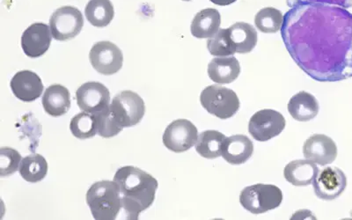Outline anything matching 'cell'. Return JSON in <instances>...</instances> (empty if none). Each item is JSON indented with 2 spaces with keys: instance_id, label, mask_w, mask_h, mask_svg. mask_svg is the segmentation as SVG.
Instances as JSON below:
<instances>
[{
  "instance_id": "obj_4",
  "label": "cell",
  "mask_w": 352,
  "mask_h": 220,
  "mask_svg": "<svg viewBox=\"0 0 352 220\" xmlns=\"http://www.w3.org/2000/svg\"><path fill=\"white\" fill-rule=\"evenodd\" d=\"M200 102L207 112L221 120L232 118L241 106L236 93L219 85L204 88L201 93Z\"/></svg>"
},
{
  "instance_id": "obj_33",
  "label": "cell",
  "mask_w": 352,
  "mask_h": 220,
  "mask_svg": "<svg viewBox=\"0 0 352 220\" xmlns=\"http://www.w3.org/2000/svg\"><path fill=\"white\" fill-rule=\"evenodd\" d=\"M182 1H191V0H182Z\"/></svg>"
},
{
  "instance_id": "obj_14",
  "label": "cell",
  "mask_w": 352,
  "mask_h": 220,
  "mask_svg": "<svg viewBox=\"0 0 352 220\" xmlns=\"http://www.w3.org/2000/svg\"><path fill=\"white\" fill-rule=\"evenodd\" d=\"M303 154L307 160L323 166L335 162L338 146L332 138L326 135L314 134L305 142Z\"/></svg>"
},
{
  "instance_id": "obj_20",
  "label": "cell",
  "mask_w": 352,
  "mask_h": 220,
  "mask_svg": "<svg viewBox=\"0 0 352 220\" xmlns=\"http://www.w3.org/2000/svg\"><path fill=\"white\" fill-rule=\"evenodd\" d=\"M288 111L298 122L313 120L319 113V102L316 97L305 91L295 94L288 102Z\"/></svg>"
},
{
  "instance_id": "obj_27",
  "label": "cell",
  "mask_w": 352,
  "mask_h": 220,
  "mask_svg": "<svg viewBox=\"0 0 352 220\" xmlns=\"http://www.w3.org/2000/svg\"><path fill=\"white\" fill-rule=\"evenodd\" d=\"M70 130L78 140L94 138L97 134L96 116L87 112L80 113L72 119Z\"/></svg>"
},
{
  "instance_id": "obj_22",
  "label": "cell",
  "mask_w": 352,
  "mask_h": 220,
  "mask_svg": "<svg viewBox=\"0 0 352 220\" xmlns=\"http://www.w3.org/2000/svg\"><path fill=\"white\" fill-rule=\"evenodd\" d=\"M236 53L247 54L252 52L257 44V32L252 25L246 22H236L228 28Z\"/></svg>"
},
{
  "instance_id": "obj_7",
  "label": "cell",
  "mask_w": 352,
  "mask_h": 220,
  "mask_svg": "<svg viewBox=\"0 0 352 220\" xmlns=\"http://www.w3.org/2000/svg\"><path fill=\"white\" fill-rule=\"evenodd\" d=\"M83 26V15L74 6H62L53 12L50 20L53 38L60 42L74 39L81 32Z\"/></svg>"
},
{
  "instance_id": "obj_9",
  "label": "cell",
  "mask_w": 352,
  "mask_h": 220,
  "mask_svg": "<svg viewBox=\"0 0 352 220\" xmlns=\"http://www.w3.org/2000/svg\"><path fill=\"white\" fill-rule=\"evenodd\" d=\"M89 60L94 70L109 76L121 70L124 55L115 43L102 41L94 44L91 49Z\"/></svg>"
},
{
  "instance_id": "obj_18",
  "label": "cell",
  "mask_w": 352,
  "mask_h": 220,
  "mask_svg": "<svg viewBox=\"0 0 352 220\" xmlns=\"http://www.w3.org/2000/svg\"><path fill=\"white\" fill-rule=\"evenodd\" d=\"M42 104L47 114L53 118L64 116L71 108L70 92L62 85H52L43 94Z\"/></svg>"
},
{
  "instance_id": "obj_6",
  "label": "cell",
  "mask_w": 352,
  "mask_h": 220,
  "mask_svg": "<svg viewBox=\"0 0 352 220\" xmlns=\"http://www.w3.org/2000/svg\"><path fill=\"white\" fill-rule=\"evenodd\" d=\"M113 118L122 128L140 124L146 113L144 100L132 91H122L116 94L110 104Z\"/></svg>"
},
{
  "instance_id": "obj_1",
  "label": "cell",
  "mask_w": 352,
  "mask_h": 220,
  "mask_svg": "<svg viewBox=\"0 0 352 220\" xmlns=\"http://www.w3.org/2000/svg\"><path fill=\"white\" fill-rule=\"evenodd\" d=\"M282 39L292 58L313 80L352 77V14L341 6L302 3L284 16Z\"/></svg>"
},
{
  "instance_id": "obj_10",
  "label": "cell",
  "mask_w": 352,
  "mask_h": 220,
  "mask_svg": "<svg viewBox=\"0 0 352 220\" xmlns=\"http://www.w3.org/2000/svg\"><path fill=\"white\" fill-rule=\"evenodd\" d=\"M197 138L198 131L192 122L186 119H178L166 127L162 140L166 148L181 153L195 146Z\"/></svg>"
},
{
  "instance_id": "obj_26",
  "label": "cell",
  "mask_w": 352,
  "mask_h": 220,
  "mask_svg": "<svg viewBox=\"0 0 352 220\" xmlns=\"http://www.w3.org/2000/svg\"><path fill=\"white\" fill-rule=\"evenodd\" d=\"M284 16L281 11L274 8L261 9L254 17L257 30L262 33L274 34L281 30Z\"/></svg>"
},
{
  "instance_id": "obj_32",
  "label": "cell",
  "mask_w": 352,
  "mask_h": 220,
  "mask_svg": "<svg viewBox=\"0 0 352 220\" xmlns=\"http://www.w3.org/2000/svg\"><path fill=\"white\" fill-rule=\"evenodd\" d=\"M210 1L217 6H226L234 4V3L236 2L237 0H210Z\"/></svg>"
},
{
  "instance_id": "obj_13",
  "label": "cell",
  "mask_w": 352,
  "mask_h": 220,
  "mask_svg": "<svg viewBox=\"0 0 352 220\" xmlns=\"http://www.w3.org/2000/svg\"><path fill=\"white\" fill-rule=\"evenodd\" d=\"M52 37V30L48 25L41 22L34 23L22 34V50L28 58H40L50 49Z\"/></svg>"
},
{
  "instance_id": "obj_29",
  "label": "cell",
  "mask_w": 352,
  "mask_h": 220,
  "mask_svg": "<svg viewBox=\"0 0 352 220\" xmlns=\"http://www.w3.org/2000/svg\"><path fill=\"white\" fill-rule=\"evenodd\" d=\"M21 155L18 151L11 147H2L0 149V175L8 177L20 168Z\"/></svg>"
},
{
  "instance_id": "obj_16",
  "label": "cell",
  "mask_w": 352,
  "mask_h": 220,
  "mask_svg": "<svg viewBox=\"0 0 352 220\" xmlns=\"http://www.w3.org/2000/svg\"><path fill=\"white\" fill-rule=\"evenodd\" d=\"M254 144L245 135L238 134L226 138L222 146V157L232 165H241L251 158Z\"/></svg>"
},
{
  "instance_id": "obj_3",
  "label": "cell",
  "mask_w": 352,
  "mask_h": 220,
  "mask_svg": "<svg viewBox=\"0 0 352 220\" xmlns=\"http://www.w3.org/2000/svg\"><path fill=\"white\" fill-rule=\"evenodd\" d=\"M87 203L96 220H114L122 208L118 188L111 181L94 182L87 190Z\"/></svg>"
},
{
  "instance_id": "obj_19",
  "label": "cell",
  "mask_w": 352,
  "mask_h": 220,
  "mask_svg": "<svg viewBox=\"0 0 352 220\" xmlns=\"http://www.w3.org/2000/svg\"><path fill=\"white\" fill-rule=\"evenodd\" d=\"M319 171L318 166L311 160H298L286 165L284 176L294 186L304 187L313 184Z\"/></svg>"
},
{
  "instance_id": "obj_5",
  "label": "cell",
  "mask_w": 352,
  "mask_h": 220,
  "mask_svg": "<svg viewBox=\"0 0 352 220\" xmlns=\"http://www.w3.org/2000/svg\"><path fill=\"white\" fill-rule=\"evenodd\" d=\"M283 193L272 184H257L241 190L240 203L245 210L253 214H262L280 206Z\"/></svg>"
},
{
  "instance_id": "obj_23",
  "label": "cell",
  "mask_w": 352,
  "mask_h": 220,
  "mask_svg": "<svg viewBox=\"0 0 352 220\" xmlns=\"http://www.w3.org/2000/svg\"><path fill=\"white\" fill-rule=\"evenodd\" d=\"M85 14L94 27L105 28L114 19V6L110 0H90L85 8Z\"/></svg>"
},
{
  "instance_id": "obj_15",
  "label": "cell",
  "mask_w": 352,
  "mask_h": 220,
  "mask_svg": "<svg viewBox=\"0 0 352 220\" xmlns=\"http://www.w3.org/2000/svg\"><path fill=\"white\" fill-rule=\"evenodd\" d=\"M10 87L14 96L25 102L38 99L44 88L38 75L28 70L17 72L12 78Z\"/></svg>"
},
{
  "instance_id": "obj_25",
  "label": "cell",
  "mask_w": 352,
  "mask_h": 220,
  "mask_svg": "<svg viewBox=\"0 0 352 220\" xmlns=\"http://www.w3.org/2000/svg\"><path fill=\"white\" fill-rule=\"evenodd\" d=\"M19 172L25 181L36 184L45 178L48 173V163L43 155L31 154L22 159Z\"/></svg>"
},
{
  "instance_id": "obj_30",
  "label": "cell",
  "mask_w": 352,
  "mask_h": 220,
  "mask_svg": "<svg viewBox=\"0 0 352 220\" xmlns=\"http://www.w3.org/2000/svg\"><path fill=\"white\" fill-rule=\"evenodd\" d=\"M96 116L97 134L104 138H110L116 136L124 130L113 118L110 108L99 114L94 115Z\"/></svg>"
},
{
  "instance_id": "obj_2",
  "label": "cell",
  "mask_w": 352,
  "mask_h": 220,
  "mask_svg": "<svg viewBox=\"0 0 352 220\" xmlns=\"http://www.w3.org/2000/svg\"><path fill=\"white\" fill-rule=\"evenodd\" d=\"M114 182L128 219H138L140 213L150 208L155 200L158 181L142 169L122 166L116 171Z\"/></svg>"
},
{
  "instance_id": "obj_11",
  "label": "cell",
  "mask_w": 352,
  "mask_h": 220,
  "mask_svg": "<svg viewBox=\"0 0 352 220\" xmlns=\"http://www.w3.org/2000/svg\"><path fill=\"white\" fill-rule=\"evenodd\" d=\"M313 187L314 193L320 199H336L347 187L346 175L336 166H327L319 171L313 182Z\"/></svg>"
},
{
  "instance_id": "obj_21",
  "label": "cell",
  "mask_w": 352,
  "mask_h": 220,
  "mask_svg": "<svg viewBox=\"0 0 352 220\" xmlns=\"http://www.w3.org/2000/svg\"><path fill=\"white\" fill-rule=\"evenodd\" d=\"M220 24L221 16L217 9H203L197 12L191 22V34L196 38H210L218 32Z\"/></svg>"
},
{
  "instance_id": "obj_8",
  "label": "cell",
  "mask_w": 352,
  "mask_h": 220,
  "mask_svg": "<svg viewBox=\"0 0 352 220\" xmlns=\"http://www.w3.org/2000/svg\"><path fill=\"white\" fill-rule=\"evenodd\" d=\"M284 116L273 109H263L250 118L248 131L254 140L265 142L278 136L285 128Z\"/></svg>"
},
{
  "instance_id": "obj_17",
  "label": "cell",
  "mask_w": 352,
  "mask_h": 220,
  "mask_svg": "<svg viewBox=\"0 0 352 220\" xmlns=\"http://www.w3.org/2000/svg\"><path fill=\"white\" fill-rule=\"evenodd\" d=\"M241 74V65L234 56H218L208 65V75L217 84L225 85L234 82Z\"/></svg>"
},
{
  "instance_id": "obj_28",
  "label": "cell",
  "mask_w": 352,
  "mask_h": 220,
  "mask_svg": "<svg viewBox=\"0 0 352 220\" xmlns=\"http://www.w3.org/2000/svg\"><path fill=\"white\" fill-rule=\"evenodd\" d=\"M207 48L212 56H230L236 53V48L231 38L228 28L219 30L207 41Z\"/></svg>"
},
{
  "instance_id": "obj_31",
  "label": "cell",
  "mask_w": 352,
  "mask_h": 220,
  "mask_svg": "<svg viewBox=\"0 0 352 220\" xmlns=\"http://www.w3.org/2000/svg\"><path fill=\"white\" fill-rule=\"evenodd\" d=\"M302 3H323V4L341 6L345 9L352 8V0H287V5L290 8Z\"/></svg>"
},
{
  "instance_id": "obj_12",
  "label": "cell",
  "mask_w": 352,
  "mask_h": 220,
  "mask_svg": "<svg viewBox=\"0 0 352 220\" xmlns=\"http://www.w3.org/2000/svg\"><path fill=\"white\" fill-rule=\"evenodd\" d=\"M76 100L82 111L97 115L110 108L109 90L102 83L91 81L78 88Z\"/></svg>"
},
{
  "instance_id": "obj_24",
  "label": "cell",
  "mask_w": 352,
  "mask_h": 220,
  "mask_svg": "<svg viewBox=\"0 0 352 220\" xmlns=\"http://www.w3.org/2000/svg\"><path fill=\"white\" fill-rule=\"evenodd\" d=\"M226 137L218 131H206L198 136L196 151L204 158L213 160L222 156L223 143Z\"/></svg>"
}]
</instances>
